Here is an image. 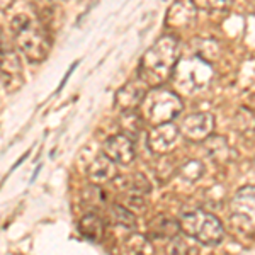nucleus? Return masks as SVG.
I'll use <instances>...</instances> for the list:
<instances>
[{
  "mask_svg": "<svg viewBox=\"0 0 255 255\" xmlns=\"http://www.w3.org/2000/svg\"><path fill=\"white\" fill-rule=\"evenodd\" d=\"M179 56L180 46L175 36H162L141 56L138 77L148 87H158L163 82L172 79L179 65Z\"/></svg>",
  "mask_w": 255,
  "mask_h": 255,
  "instance_id": "nucleus-1",
  "label": "nucleus"
},
{
  "mask_svg": "<svg viewBox=\"0 0 255 255\" xmlns=\"http://www.w3.org/2000/svg\"><path fill=\"white\" fill-rule=\"evenodd\" d=\"M12 34L19 51L31 63H39L46 60L51 48L48 26L41 19H32L20 14L12 19Z\"/></svg>",
  "mask_w": 255,
  "mask_h": 255,
  "instance_id": "nucleus-2",
  "label": "nucleus"
},
{
  "mask_svg": "<svg viewBox=\"0 0 255 255\" xmlns=\"http://www.w3.org/2000/svg\"><path fill=\"white\" fill-rule=\"evenodd\" d=\"M141 116L151 123L153 126L170 123L172 119L182 113V101L174 90H168L163 87H151L148 90L141 106Z\"/></svg>",
  "mask_w": 255,
  "mask_h": 255,
  "instance_id": "nucleus-3",
  "label": "nucleus"
},
{
  "mask_svg": "<svg viewBox=\"0 0 255 255\" xmlns=\"http://www.w3.org/2000/svg\"><path fill=\"white\" fill-rule=\"evenodd\" d=\"M180 230L189 238H194L196 242L208 247H215L223 240L225 228L220 220L206 211L187 213L180 218Z\"/></svg>",
  "mask_w": 255,
  "mask_h": 255,
  "instance_id": "nucleus-4",
  "label": "nucleus"
},
{
  "mask_svg": "<svg viewBox=\"0 0 255 255\" xmlns=\"http://www.w3.org/2000/svg\"><path fill=\"white\" fill-rule=\"evenodd\" d=\"M211 67L208 65V61L194 58L187 60L184 65H177L172 79L175 82V87L184 90L186 94H194L199 92L201 89H204L211 82Z\"/></svg>",
  "mask_w": 255,
  "mask_h": 255,
  "instance_id": "nucleus-5",
  "label": "nucleus"
},
{
  "mask_svg": "<svg viewBox=\"0 0 255 255\" xmlns=\"http://www.w3.org/2000/svg\"><path fill=\"white\" fill-rule=\"evenodd\" d=\"M230 218L242 233H255V186H245L233 196L230 204Z\"/></svg>",
  "mask_w": 255,
  "mask_h": 255,
  "instance_id": "nucleus-6",
  "label": "nucleus"
},
{
  "mask_svg": "<svg viewBox=\"0 0 255 255\" xmlns=\"http://www.w3.org/2000/svg\"><path fill=\"white\" fill-rule=\"evenodd\" d=\"M24 85V72L19 55L10 48L2 46V87L7 94H14Z\"/></svg>",
  "mask_w": 255,
  "mask_h": 255,
  "instance_id": "nucleus-7",
  "label": "nucleus"
},
{
  "mask_svg": "<svg viewBox=\"0 0 255 255\" xmlns=\"http://www.w3.org/2000/svg\"><path fill=\"white\" fill-rule=\"evenodd\" d=\"M215 131V118L209 113H197L184 118L180 123V134L191 141H203L213 136Z\"/></svg>",
  "mask_w": 255,
  "mask_h": 255,
  "instance_id": "nucleus-8",
  "label": "nucleus"
},
{
  "mask_svg": "<svg viewBox=\"0 0 255 255\" xmlns=\"http://www.w3.org/2000/svg\"><path fill=\"white\" fill-rule=\"evenodd\" d=\"M102 153H106L118 165H128L134 158V145L133 139L126 133L113 134L102 143Z\"/></svg>",
  "mask_w": 255,
  "mask_h": 255,
  "instance_id": "nucleus-9",
  "label": "nucleus"
},
{
  "mask_svg": "<svg viewBox=\"0 0 255 255\" xmlns=\"http://www.w3.org/2000/svg\"><path fill=\"white\" fill-rule=\"evenodd\" d=\"M180 128H177L172 123H163L157 125L148 134V146L155 151V153H167L170 151L179 139Z\"/></svg>",
  "mask_w": 255,
  "mask_h": 255,
  "instance_id": "nucleus-10",
  "label": "nucleus"
},
{
  "mask_svg": "<svg viewBox=\"0 0 255 255\" xmlns=\"http://www.w3.org/2000/svg\"><path fill=\"white\" fill-rule=\"evenodd\" d=\"M146 87L148 85L141 79L128 82L125 87H121L116 94V104L123 111H134L141 106L143 99L146 96Z\"/></svg>",
  "mask_w": 255,
  "mask_h": 255,
  "instance_id": "nucleus-11",
  "label": "nucleus"
},
{
  "mask_svg": "<svg viewBox=\"0 0 255 255\" xmlns=\"http://www.w3.org/2000/svg\"><path fill=\"white\" fill-rule=\"evenodd\" d=\"M118 187L131 204L133 203L141 204L145 196L150 192V184H148V180L145 177L139 174L125 175V177H121V179H118Z\"/></svg>",
  "mask_w": 255,
  "mask_h": 255,
  "instance_id": "nucleus-12",
  "label": "nucleus"
},
{
  "mask_svg": "<svg viewBox=\"0 0 255 255\" xmlns=\"http://www.w3.org/2000/svg\"><path fill=\"white\" fill-rule=\"evenodd\" d=\"M116 165L118 163L114 162V160H111L108 155L102 153L90 162V165L87 168V175L92 182L104 184V182H108V180L116 177V172H118Z\"/></svg>",
  "mask_w": 255,
  "mask_h": 255,
  "instance_id": "nucleus-13",
  "label": "nucleus"
},
{
  "mask_svg": "<svg viewBox=\"0 0 255 255\" xmlns=\"http://www.w3.org/2000/svg\"><path fill=\"white\" fill-rule=\"evenodd\" d=\"M197 7L192 0H175L167 14V24L172 27H184L196 17Z\"/></svg>",
  "mask_w": 255,
  "mask_h": 255,
  "instance_id": "nucleus-14",
  "label": "nucleus"
},
{
  "mask_svg": "<svg viewBox=\"0 0 255 255\" xmlns=\"http://www.w3.org/2000/svg\"><path fill=\"white\" fill-rule=\"evenodd\" d=\"M79 232L87 238V240L97 242L99 238L102 237L104 225H102V220L96 215V213H87V215H84V218L80 220Z\"/></svg>",
  "mask_w": 255,
  "mask_h": 255,
  "instance_id": "nucleus-15",
  "label": "nucleus"
},
{
  "mask_svg": "<svg viewBox=\"0 0 255 255\" xmlns=\"http://www.w3.org/2000/svg\"><path fill=\"white\" fill-rule=\"evenodd\" d=\"M108 216H109L111 223L118 225V226L134 228V225H136V218H134V215L126 206H123V204H113V206H109Z\"/></svg>",
  "mask_w": 255,
  "mask_h": 255,
  "instance_id": "nucleus-16",
  "label": "nucleus"
},
{
  "mask_svg": "<svg viewBox=\"0 0 255 255\" xmlns=\"http://www.w3.org/2000/svg\"><path fill=\"white\" fill-rule=\"evenodd\" d=\"M180 230V221H175L172 218H160L155 226V235L157 238H175Z\"/></svg>",
  "mask_w": 255,
  "mask_h": 255,
  "instance_id": "nucleus-17",
  "label": "nucleus"
},
{
  "mask_svg": "<svg viewBox=\"0 0 255 255\" xmlns=\"http://www.w3.org/2000/svg\"><path fill=\"white\" fill-rule=\"evenodd\" d=\"M143 125V116L134 111H123L121 116V128L125 129V133L129 134H136L139 129H141Z\"/></svg>",
  "mask_w": 255,
  "mask_h": 255,
  "instance_id": "nucleus-18",
  "label": "nucleus"
},
{
  "mask_svg": "<svg viewBox=\"0 0 255 255\" xmlns=\"http://www.w3.org/2000/svg\"><path fill=\"white\" fill-rule=\"evenodd\" d=\"M192 2L201 10L221 12V10H228L232 7L233 0H192Z\"/></svg>",
  "mask_w": 255,
  "mask_h": 255,
  "instance_id": "nucleus-19",
  "label": "nucleus"
},
{
  "mask_svg": "<svg viewBox=\"0 0 255 255\" xmlns=\"http://www.w3.org/2000/svg\"><path fill=\"white\" fill-rule=\"evenodd\" d=\"M250 7H252L254 12H255V0H250Z\"/></svg>",
  "mask_w": 255,
  "mask_h": 255,
  "instance_id": "nucleus-20",
  "label": "nucleus"
}]
</instances>
